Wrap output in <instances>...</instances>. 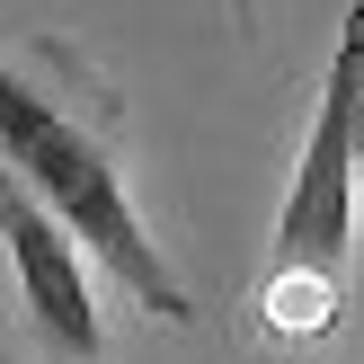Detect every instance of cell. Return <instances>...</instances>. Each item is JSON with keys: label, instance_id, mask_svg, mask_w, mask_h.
<instances>
[{"label": "cell", "instance_id": "cell-1", "mask_svg": "<svg viewBox=\"0 0 364 364\" xmlns=\"http://www.w3.org/2000/svg\"><path fill=\"white\" fill-rule=\"evenodd\" d=\"M0 169L27 178V187L89 240V258H98L151 320H196L187 284L169 276L160 240L142 231V213H134V187H124L116 151H107L63 98H45V89H36L27 71H9V63H0Z\"/></svg>", "mask_w": 364, "mask_h": 364}, {"label": "cell", "instance_id": "cell-2", "mask_svg": "<svg viewBox=\"0 0 364 364\" xmlns=\"http://www.w3.org/2000/svg\"><path fill=\"white\" fill-rule=\"evenodd\" d=\"M355 124H364V0L347 9V36L329 53V89L311 107L294 187L276 205V267H338L355 240Z\"/></svg>", "mask_w": 364, "mask_h": 364}, {"label": "cell", "instance_id": "cell-3", "mask_svg": "<svg viewBox=\"0 0 364 364\" xmlns=\"http://www.w3.org/2000/svg\"><path fill=\"white\" fill-rule=\"evenodd\" d=\"M0 249L18 267V294H27V320L63 364H98L107 329H98V294H89V267H80V231L27 187V178L0 169Z\"/></svg>", "mask_w": 364, "mask_h": 364}, {"label": "cell", "instance_id": "cell-4", "mask_svg": "<svg viewBox=\"0 0 364 364\" xmlns=\"http://www.w3.org/2000/svg\"><path fill=\"white\" fill-rule=\"evenodd\" d=\"M338 311H347L338 267H276V276H267V329L276 338H320Z\"/></svg>", "mask_w": 364, "mask_h": 364}, {"label": "cell", "instance_id": "cell-5", "mask_svg": "<svg viewBox=\"0 0 364 364\" xmlns=\"http://www.w3.org/2000/svg\"><path fill=\"white\" fill-rule=\"evenodd\" d=\"M355 187H364V124H355Z\"/></svg>", "mask_w": 364, "mask_h": 364}, {"label": "cell", "instance_id": "cell-6", "mask_svg": "<svg viewBox=\"0 0 364 364\" xmlns=\"http://www.w3.org/2000/svg\"><path fill=\"white\" fill-rule=\"evenodd\" d=\"M240 9H249V0H240Z\"/></svg>", "mask_w": 364, "mask_h": 364}]
</instances>
